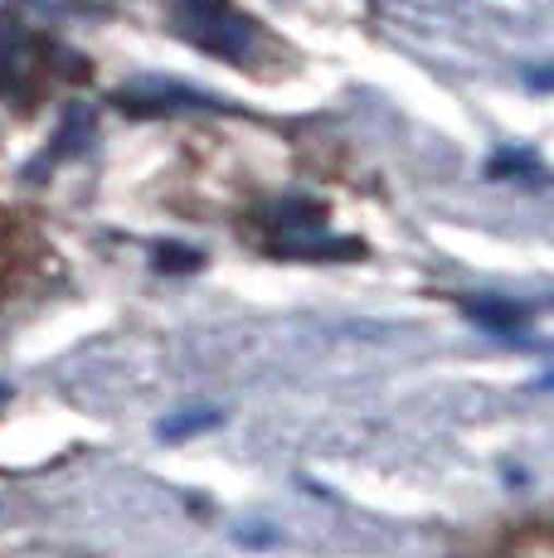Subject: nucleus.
I'll return each mask as SVG.
<instances>
[{"label": "nucleus", "mask_w": 554, "mask_h": 558, "mask_svg": "<svg viewBox=\"0 0 554 558\" xmlns=\"http://www.w3.org/2000/svg\"><path fill=\"white\" fill-rule=\"evenodd\" d=\"M190 39L195 45H205L209 53H219V59H243L253 45V25L243 15H229L224 5H200L190 10Z\"/></svg>", "instance_id": "obj_1"}, {"label": "nucleus", "mask_w": 554, "mask_h": 558, "mask_svg": "<svg viewBox=\"0 0 554 558\" xmlns=\"http://www.w3.org/2000/svg\"><path fill=\"white\" fill-rule=\"evenodd\" d=\"M215 423H219L215 413H200V408H195L190 417H170V423H161V437H166V442H180V437L200 433V427H215Z\"/></svg>", "instance_id": "obj_2"}]
</instances>
